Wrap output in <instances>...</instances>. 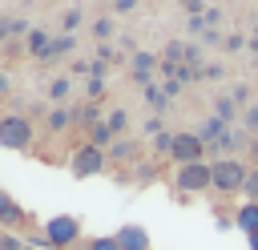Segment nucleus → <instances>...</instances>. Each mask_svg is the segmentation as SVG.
I'll use <instances>...</instances> for the list:
<instances>
[{"label": "nucleus", "mask_w": 258, "mask_h": 250, "mask_svg": "<svg viewBox=\"0 0 258 250\" xmlns=\"http://www.w3.org/2000/svg\"><path fill=\"white\" fill-rule=\"evenodd\" d=\"M210 173H214V194H222V198H238V194L246 190L250 165L238 161V157H214V161H210Z\"/></svg>", "instance_id": "nucleus-1"}, {"label": "nucleus", "mask_w": 258, "mask_h": 250, "mask_svg": "<svg viewBox=\"0 0 258 250\" xmlns=\"http://www.w3.org/2000/svg\"><path fill=\"white\" fill-rule=\"evenodd\" d=\"M32 141H36L32 117H24V113H4V117H0V149L24 153V149H32Z\"/></svg>", "instance_id": "nucleus-2"}, {"label": "nucleus", "mask_w": 258, "mask_h": 250, "mask_svg": "<svg viewBox=\"0 0 258 250\" xmlns=\"http://www.w3.org/2000/svg\"><path fill=\"white\" fill-rule=\"evenodd\" d=\"M169 185L177 194H210L214 190V173H210V161H198V165H177Z\"/></svg>", "instance_id": "nucleus-3"}, {"label": "nucleus", "mask_w": 258, "mask_h": 250, "mask_svg": "<svg viewBox=\"0 0 258 250\" xmlns=\"http://www.w3.org/2000/svg\"><path fill=\"white\" fill-rule=\"evenodd\" d=\"M105 165H109V153H105V149H97V145H89V141H85V145H77V149H73V157H69V173H73V177H81V181H85V177L105 173Z\"/></svg>", "instance_id": "nucleus-4"}, {"label": "nucleus", "mask_w": 258, "mask_h": 250, "mask_svg": "<svg viewBox=\"0 0 258 250\" xmlns=\"http://www.w3.org/2000/svg\"><path fill=\"white\" fill-rule=\"evenodd\" d=\"M44 238H48L52 250H69V246L81 238V218H77V214H56V218H48V222H44Z\"/></svg>", "instance_id": "nucleus-5"}, {"label": "nucleus", "mask_w": 258, "mask_h": 250, "mask_svg": "<svg viewBox=\"0 0 258 250\" xmlns=\"http://www.w3.org/2000/svg\"><path fill=\"white\" fill-rule=\"evenodd\" d=\"M169 157H173V165H198V161H206V141L194 129H181V133H173Z\"/></svg>", "instance_id": "nucleus-6"}, {"label": "nucleus", "mask_w": 258, "mask_h": 250, "mask_svg": "<svg viewBox=\"0 0 258 250\" xmlns=\"http://www.w3.org/2000/svg\"><path fill=\"white\" fill-rule=\"evenodd\" d=\"M0 226L4 230H28L32 222H28V214H24V206H16V198L8 194V190H0Z\"/></svg>", "instance_id": "nucleus-7"}, {"label": "nucleus", "mask_w": 258, "mask_h": 250, "mask_svg": "<svg viewBox=\"0 0 258 250\" xmlns=\"http://www.w3.org/2000/svg\"><path fill=\"white\" fill-rule=\"evenodd\" d=\"M153 69H161V56H157V52H145V48H137V52H133V60H129V73H133V81H137V85H149Z\"/></svg>", "instance_id": "nucleus-8"}, {"label": "nucleus", "mask_w": 258, "mask_h": 250, "mask_svg": "<svg viewBox=\"0 0 258 250\" xmlns=\"http://www.w3.org/2000/svg\"><path fill=\"white\" fill-rule=\"evenodd\" d=\"M113 238H117L121 250H149V234H145V226H137V222H125Z\"/></svg>", "instance_id": "nucleus-9"}, {"label": "nucleus", "mask_w": 258, "mask_h": 250, "mask_svg": "<svg viewBox=\"0 0 258 250\" xmlns=\"http://www.w3.org/2000/svg\"><path fill=\"white\" fill-rule=\"evenodd\" d=\"M44 97H48L52 109H56V105H69V97H73V77H69V73H56V77L44 85Z\"/></svg>", "instance_id": "nucleus-10"}, {"label": "nucleus", "mask_w": 258, "mask_h": 250, "mask_svg": "<svg viewBox=\"0 0 258 250\" xmlns=\"http://www.w3.org/2000/svg\"><path fill=\"white\" fill-rule=\"evenodd\" d=\"M234 226L250 238V234H258V202H242L238 210H234Z\"/></svg>", "instance_id": "nucleus-11"}, {"label": "nucleus", "mask_w": 258, "mask_h": 250, "mask_svg": "<svg viewBox=\"0 0 258 250\" xmlns=\"http://www.w3.org/2000/svg\"><path fill=\"white\" fill-rule=\"evenodd\" d=\"M24 44H28V52H32L36 60H48V48H52V32H48V28H32V32L24 36Z\"/></svg>", "instance_id": "nucleus-12"}, {"label": "nucleus", "mask_w": 258, "mask_h": 250, "mask_svg": "<svg viewBox=\"0 0 258 250\" xmlns=\"http://www.w3.org/2000/svg\"><path fill=\"white\" fill-rule=\"evenodd\" d=\"M44 125H48V133H64V129H73V125H77V113H73L69 105H56V109H48Z\"/></svg>", "instance_id": "nucleus-13"}, {"label": "nucleus", "mask_w": 258, "mask_h": 250, "mask_svg": "<svg viewBox=\"0 0 258 250\" xmlns=\"http://www.w3.org/2000/svg\"><path fill=\"white\" fill-rule=\"evenodd\" d=\"M85 141H89V145H97V149H109L117 137H113V129L105 125V117H101V121H93V125H89V137H85Z\"/></svg>", "instance_id": "nucleus-14"}, {"label": "nucleus", "mask_w": 258, "mask_h": 250, "mask_svg": "<svg viewBox=\"0 0 258 250\" xmlns=\"http://www.w3.org/2000/svg\"><path fill=\"white\" fill-rule=\"evenodd\" d=\"M113 28H117V24H113V16H101V20H93V24H89V32H93V40H97V44H109Z\"/></svg>", "instance_id": "nucleus-15"}, {"label": "nucleus", "mask_w": 258, "mask_h": 250, "mask_svg": "<svg viewBox=\"0 0 258 250\" xmlns=\"http://www.w3.org/2000/svg\"><path fill=\"white\" fill-rule=\"evenodd\" d=\"M105 125L113 129V137H125V129H129V113H125V109H109V113H105Z\"/></svg>", "instance_id": "nucleus-16"}, {"label": "nucleus", "mask_w": 258, "mask_h": 250, "mask_svg": "<svg viewBox=\"0 0 258 250\" xmlns=\"http://www.w3.org/2000/svg\"><path fill=\"white\" fill-rule=\"evenodd\" d=\"M81 20H85V12H81V8H64V12H60V32H64V36H73V32L81 28Z\"/></svg>", "instance_id": "nucleus-17"}, {"label": "nucleus", "mask_w": 258, "mask_h": 250, "mask_svg": "<svg viewBox=\"0 0 258 250\" xmlns=\"http://www.w3.org/2000/svg\"><path fill=\"white\" fill-rule=\"evenodd\" d=\"M73 44H77L73 36H64V32H56V36H52V48H48V60H56V56H64V52H73Z\"/></svg>", "instance_id": "nucleus-18"}, {"label": "nucleus", "mask_w": 258, "mask_h": 250, "mask_svg": "<svg viewBox=\"0 0 258 250\" xmlns=\"http://www.w3.org/2000/svg\"><path fill=\"white\" fill-rule=\"evenodd\" d=\"M133 149H137L133 141H125V137H117V141H113V145H109L105 153H109L113 161H129V153H133Z\"/></svg>", "instance_id": "nucleus-19"}, {"label": "nucleus", "mask_w": 258, "mask_h": 250, "mask_svg": "<svg viewBox=\"0 0 258 250\" xmlns=\"http://www.w3.org/2000/svg\"><path fill=\"white\" fill-rule=\"evenodd\" d=\"M0 250H28V242L12 230H0Z\"/></svg>", "instance_id": "nucleus-20"}, {"label": "nucleus", "mask_w": 258, "mask_h": 250, "mask_svg": "<svg viewBox=\"0 0 258 250\" xmlns=\"http://www.w3.org/2000/svg\"><path fill=\"white\" fill-rule=\"evenodd\" d=\"M85 250H121V246H117V238H113V234H105V238H89V242H85Z\"/></svg>", "instance_id": "nucleus-21"}, {"label": "nucleus", "mask_w": 258, "mask_h": 250, "mask_svg": "<svg viewBox=\"0 0 258 250\" xmlns=\"http://www.w3.org/2000/svg\"><path fill=\"white\" fill-rule=\"evenodd\" d=\"M242 198H246V202H258V165H250V177H246Z\"/></svg>", "instance_id": "nucleus-22"}, {"label": "nucleus", "mask_w": 258, "mask_h": 250, "mask_svg": "<svg viewBox=\"0 0 258 250\" xmlns=\"http://www.w3.org/2000/svg\"><path fill=\"white\" fill-rule=\"evenodd\" d=\"M101 93H105V81H101V77H89V81H85V97H89V101H101Z\"/></svg>", "instance_id": "nucleus-23"}, {"label": "nucleus", "mask_w": 258, "mask_h": 250, "mask_svg": "<svg viewBox=\"0 0 258 250\" xmlns=\"http://www.w3.org/2000/svg\"><path fill=\"white\" fill-rule=\"evenodd\" d=\"M145 101H149V105H153V109H165V93H161V89H157V85H153V81H149V85H145Z\"/></svg>", "instance_id": "nucleus-24"}, {"label": "nucleus", "mask_w": 258, "mask_h": 250, "mask_svg": "<svg viewBox=\"0 0 258 250\" xmlns=\"http://www.w3.org/2000/svg\"><path fill=\"white\" fill-rule=\"evenodd\" d=\"M32 32V24L24 20V16H16V20H8V36H28Z\"/></svg>", "instance_id": "nucleus-25"}, {"label": "nucleus", "mask_w": 258, "mask_h": 250, "mask_svg": "<svg viewBox=\"0 0 258 250\" xmlns=\"http://www.w3.org/2000/svg\"><path fill=\"white\" fill-rule=\"evenodd\" d=\"M169 145H173V133H157V137H153V149H157V153H169Z\"/></svg>", "instance_id": "nucleus-26"}, {"label": "nucleus", "mask_w": 258, "mask_h": 250, "mask_svg": "<svg viewBox=\"0 0 258 250\" xmlns=\"http://www.w3.org/2000/svg\"><path fill=\"white\" fill-rule=\"evenodd\" d=\"M161 93H165V101H173V97L181 93V81H165V85H161Z\"/></svg>", "instance_id": "nucleus-27"}, {"label": "nucleus", "mask_w": 258, "mask_h": 250, "mask_svg": "<svg viewBox=\"0 0 258 250\" xmlns=\"http://www.w3.org/2000/svg\"><path fill=\"white\" fill-rule=\"evenodd\" d=\"M242 125H250V129L258 133V105H250V109H246V117H242Z\"/></svg>", "instance_id": "nucleus-28"}, {"label": "nucleus", "mask_w": 258, "mask_h": 250, "mask_svg": "<svg viewBox=\"0 0 258 250\" xmlns=\"http://www.w3.org/2000/svg\"><path fill=\"white\" fill-rule=\"evenodd\" d=\"M8 93H12V77H8V73H0V101H4Z\"/></svg>", "instance_id": "nucleus-29"}, {"label": "nucleus", "mask_w": 258, "mask_h": 250, "mask_svg": "<svg viewBox=\"0 0 258 250\" xmlns=\"http://www.w3.org/2000/svg\"><path fill=\"white\" fill-rule=\"evenodd\" d=\"M113 8H117V12H133V8H137V0H117Z\"/></svg>", "instance_id": "nucleus-30"}, {"label": "nucleus", "mask_w": 258, "mask_h": 250, "mask_svg": "<svg viewBox=\"0 0 258 250\" xmlns=\"http://www.w3.org/2000/svg\"><path fill=\"white\" fill-rule=\"evenodd\" d=\"M246 153H250V165H258V137L250 141V149H246Z\"/></svg>", "instance_id": "nucleus-31"}, {"label": "nucleus", "mask_w": 258, "mask_h": 250, "mask_svg": "<svg viewBox=\"0 0 258 250\" xmlns=\"http://www.w3.org/2000/svg\"><path fill=\"white\" fill-rule=\"evenodd\" d=\"M181 4H185L189 12H198V8H202V0H181Z\"/></svg>", "instance_id": "nucleus-32"}, {"label": "nucleus", "mask_w": 258, "mask_h": 250, "mask_svg": "<svg viewBox=\"0 0 258 250\" xmlns=\"http://www.w3.org/2000/svg\"><path fill=\"white\" fill-rule=\"evenodd\" d=\"M246 242H250V250H258V234H250V238H246Z\"/></svg>", "instance_id": "nucleus-33"}, {"label": "nucleus", "mask_w": 258, "mask_h": 250, "mask_svg": "<svg viewBox=\"0 0 258 250\" xmlns=\"http://www.w3.org/2000/svg\"><path fill=\"white\" fill-rule=\"evenodd\" d=\"M28 250H32V246H28Z\"/></svg>", "instance_id": "nucleus-34"}]
</instances>
